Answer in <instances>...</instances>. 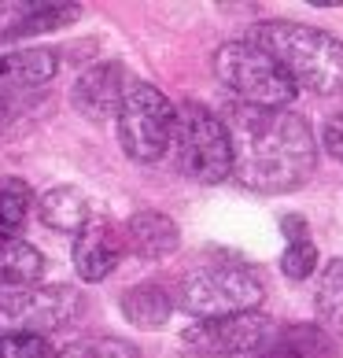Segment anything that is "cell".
Listing matches in <instances>:
<instances>
[{
	"label": "cell",
	"instance_id": "1",
	"mask_svg": "<svg viewBox=\"0 0 343 358\" xmlns=\"http://www.w3.org/2000/svg\"><path fill=\"white\" fill-rule=\"evenodd\" d=\"M233 174L251 192H292L314 174L318 148L307 118L288 108L233 103L226 111Z\"/></svg>",
	"mask_w": 343,
	"mask_h": 358
},
{
	"label": "cell",
	"instance_id": "2",
	"mask_svg": "<svg viewBox=\"0 0 343 358\" xmlns=\"http://www.w3.org/2000/svg\"><path fill=\"white\" fill-rule=\"evenodd\" d=\"M247 41H255L262 52H270L299 89H310L318 96L343 92V41L340 37L318 30V26L273 19V22L251 26Z\"/></svg>",
	"mask_w": 343,
	"mask_h": 358
},
{
	"label": "cell",
	"instance_id": "3",
	"mask_svg": "<svg viewBox=\"0 0 343 358\" xmlns=\"http://www.w3.org/2000/svg\"><path fill=\"white\" fill-rule=\"evenodd\" d=\"M170 152H174V163L181 174L200 185H218L233 174V144H229L226 118H218L196 100L177 108Z\"/></svg>",
	"mask_w": 343,
	"mask_h": 358
},
{
	"label": "cell",
	"instance_id": "4",
	"mask_svg": "<svg viewBox=\"0 0 343 358\" xmlns=\"http://www.w3.org/2000/svg\"><path fill=\"white\" fill-rule=\"evenodd\" d=\"M262 296H266V288H262L258 273L247 270L244 262L196 266L177 285V307L196 314L200 322L229 317V314H251L262 303Z\"/></svg>",
	"mask_w": 343,
	"mask_h": 358
},
{
	"label": "cell",
	"instance_id": "5",
	"mask_svg": "<svg viewBox=\"0 0 343 358\" xmlns=\"http://www.w3.org/2000/svg\"><path fill=\"white\" fill-rule=\"evenodd\" d=\"M214 74L236 96V103H251V108H288L299 92L281 63L247 37L214 52Z\"/></svg>",
	"mask_w": 343,
	"mask_h": 358
},
{
	"label": "cell",
	"instance_id": "6",
	"mask_svg": "<svg viewBox=\"0 0 343 358\" xmlns=\"http://www.w3.org/2000/svg\"><path fill=\"white\" fill-rule=\"evenodd\" d=\"M177 108L155 85L133 82L118 111V141L133 163H159L174 141Z\"/></svg>",
	"mask_w": 343,
	"mask_h": 358
},
{
	"label": "cell",
	"instance_id": "7",
	"mask_svg": "<svg viewBox=\"0 0 343 358\" xmlns=\"http://www.w3.org/2000/svg\"><path fill=\"white\" fill-rule=\"evenodd\" d=\"M85 299L67 285H30L0 292V336H45L67 329Z\"/></svg>",
	"mask_w": 343,
	"mask_h": 358
},
{
	"label": "cell",
	"instance_id": "8",
	"mask_svg": "<svg viewBox=\"0 0 343 358\" xmlns=\"http://www.w3.org/2000/svg\"><path fill=\"white\" fill-rule=\"evenodd\" d=\"M277 333L266 314H229V317H210L184 329L181 348L200 358H236V355H255L270 343Z\"/></svg>",
	"mask_w": 343,
	"mask_h": 358
},
{
	"label": "cell",
	"instance_id": "9",
	"mask_svg": "<svg viewBox=\"0 0 343 358\" xmlns=\"http://www.w3.org/2000/svg\"><path fill=\"white\" fill-rule=\"evenodd\" d=\"M56 67L59 59L52 48L0 52V126L45 96V89L56 78Z\"/></svg>",
	"mask_w": 343,
	"mask_h": 358
},
{
	"label": "cell",
	"instance_id": "10",
	"mask_svg": "<svg viewBox=\"0 0 343 358\" xmlns=\"http://www.w3.org/2000/svg\"><path fill=\"white\" fill-rule=\"evenodd\" d=\"M126 71L118 63H96V67L82 71V78L74 82V108L82 111L92 122H108V118H118L126 100Z\"/></svg>",
	"mask_w": 343,
	"mask_h": 358
},
{
	"label": "cell",
	"instance_id": "11",
	"mask_svg": "<svg viewBox=\"0 0 343 358\" xmlns=\"http://www.w3.org/2000/svg\"><path fill=\"white\" fill-rule=\"evenodd\" d=\"M82 15L78 4H34V0H0V41H19V37L48 34L74 22Z\"/></svg>",
	"mask_w": 343,
	"mask_h": 358
},
{
	"label": "cell",
	"instance_id": "12",
	"mask_svg": "<svg viewBox=\"0 0 343 358\" xmlns=\"http://www.w3.org/2000/svg\"><path fill=\"white\" fill-rule=\"evenodd\" d=\"M122 251H126V236L111 222L92 218L74 241V266L82 273V281H103L118 266Z\"/></svg>",
	"mask_w": 343,
	"mask_h": 358
},
{
	"label": "cell",
	"instance_id": "13",
	"mask_svg": "<svg viewBox=\"0 0 343 358\" xmlns=\"http://www.w3.org/2000/svg\"><path fill=\"white\" fill-rule=\"evenodd\" d=\"M122 236H126V248L140 259H166V255H174L177 244H181V233H177L174 218L159 215V210H140V215H133L126 222Z\"/></svg>",
	"mask_w": 343,
	"mask_h": 358
},
{
	"label": "cell",
	"instance_id": "14",
	"mask_svg": "<svg viewBox=\"0 0 343 358\" xmlns=\"http://www.w3.org/2000/svg\"><path fill=\"white\" fill-rule=\"evenodd\" d=\"M258 358H336V348L321 325H284L270 336Z\"/></svg>",
	"mask_w": 343,
	"mask_h": 358
},
{
	"label": "cell",
	"instance_id": "15",
	"mask_svg": "<svg viewBox=\"0 0 343 358\" xmlns=\"http://www.w3.org/2000/svg\"><path fill=\"white\" fill-rule=\"evenodd\" d=\"M174 296L166 292V285L159 281H140L122 296V314L129 325L137 329H163L174 314Z\"/></svg>",
	"mask_w": 343,
	"mask_h": 358
},
{
	"label": "cell",
	"instance_id": "16",
	"mask_svg": "<svg viewBox=\"0 0 343 358\" xmlns=\"http://www.w3.org/2000/svg\"><path fill=\"white\" fill-rule=\"evenodd\" d=\"M45 273V255L34 244H26L22 236L0 229V285L8 288H30L41 281Z\"/></svg>",
	"mask_w": 343,
	"mask_h": 358
},
{
	"label": "cell",
	"instance_id": "17",
	"mask_svg": "<svg viewBox=\"0 0 343 358\" xmlns=\"http://www.w3.org/2000/svg\"><path fill=\"white\" fill-rule=\"evenodd\" d=\"M37 215H41V222L48 229H59V233H82L92 222L85 196H82V189H74V185H56V189H48L41 200H37Z\"/></svg>",
	"mask_w": 343,
	"mask_h": 358
},
{
	"label": "cell",
	"instance_id": "18",
	"mask_svg": "<svg viewBox=\"0 0 343 358\" xmlns=\"http://www.w3.org/2000/svg\"><path fill=\"white\" fill-rule=\"evenodd\" d=\"M314 307H318L325 333L343 336V259L325 266L321 281H318V296H314Z\"/></svg>",
	"mask_w": 343,
	"mask_h": 358
},
{
	"label": "cell",
	"instance_id": "19",
	"mask_svg": "<svg viewBox=\"0 0 343 358\" xmlns=\"http://www.w3.org/2000/svg\"><path fill=\"white\" fill-rule=\"evenodd\" d=\"M30 185L22 178H4L0 181V229L4 233H15L19 225L30 215Z\"/></svg>",
	"mask_w": 343,
	"mask_h": 358
},
{
	"label": "cell",
	"instance_id": "20",
	"mask_svg": "<svg viewBox=\"0 0 343 358\" xmlns=\"http://www.w3.org/2000/svg\"><path fill=\"white\" fill-rule=\"evenodd\" d=\"M56 358H140V351L126 340L115 336H92V340H78L67 351H59Z\"/></svg>",
	"mask_w": 343,
	"mask_h": 358
},
{
	"label": "cell",
	"instance_id": "21",
	"mask_svg": "<svg viewBox=\"0 0 343 358\" xmlns=\"http://www.w3.org/2000/svg\"><path fill=\"white\" fill-rule=\"evenodd\" d=\"M314 266H318V248L310 241H299V244H288L284 255H281V270L284 277H292V281H302V277H310Z\"/></svg>",
	"mask_w": 343,
	"mask_h": 358
},
{
	"label": "cell",
	"instance_id": "22",
	"mask_svg": "<svg viewBox=\"0 0 343 358\" xmlns=\"http://www.w3.org/2000/svg\"><path fill=\"white\" fill-rule=\"evenodd\" d=\"M0 358H56L45 336H0Z\"/></svg>",
	"mask_w": 343,
	"mask_h": 358
},
{
	"label": "cell",
	"instance_id": "23",
	"mask_svg": "<svg viewBox=\"0 0 343 358\" xmlns=\"http://www.w3.org/2000/svg\"><path fill=\"white\" fill-rule=\"evenodd\" d=\"M321 137H325V148H328V155L343 163V115H333V118H328Z\"/></svg>",
	"mask_w": 343,
	"mask_h": 358
},
{
	"label": "cell",
	"instance_id": "24",
	"mask_svg": "<svg viewBox=\"0 0 343 358\" xmlns=\"http://www.w3.org/2000/svg\"><path fill=\"white\" fill-rule=\"evenodd\" d=\"M284 236H288V244L310 241V233H307V218H299V215H284Z\"/></svg>",
	"mask_w": 343,
	"mask_h": 358
}]
</instances>
